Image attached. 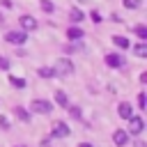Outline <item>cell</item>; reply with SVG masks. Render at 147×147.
I'll return each instance as SVG.
<instances>
[{
	"label": "cell",
	"instance_id": "obj_15",
	"mask_svg": "<svg viewBox=\"0 0 147 147\" xmlns=\"http://www.w3.org/2000/svg\"><path fill=\"white\" fill-rule=\"evenodd\" d=\"M67 37H69L71 41H80V39H83V30L76 28V25H71V28L67 30Z\"/></svg>",
	"mask_w": 147,
	"mask_h": 147
},
{
	"label": "cell",
	"instance_id": "obj_9",
	"mask_svg": "<svg viewBox=\"0 0 147 147\" xmlns=\"http://www.w3.org/2000/svg\"><path fill=\"white\" fill-rule=\"evenodd\" d=\"M14 117H16L18 122H23V124L32 122V113H30L28 108H23V106H14Z\"/></svg>",
	"mask_w": 147,
	"mask_h": 147
},
{
	"label": "cell",
	"instance_id": "obj_16",
	"mask_svg": "<svg viewBox=\"0 0 147 147\" xmlns=\"http://www.w3.org/2000/svg\"><path fill=\"white\" fill-rule=\"evenodd\" d=\"M37 76L39 78H55V69L53 67H39L37 69Z\"/></svg>",
	"mask_w": 147,
	"mask_h": 147
},
{
	"label": "cell",
	"instance_id": "obj_19",
	"mask_svg": "<svg viewBox=\"0 0 147 147\" xmlns=\"http://www.w3.org/2000/svg\"><path fill=\"white\" fill-rule=\"evenodd\" d=\"M41 9H44L46 14H53V11H55V5H53L51 0H41Z\"/></svg>",
	"mask_w": 147,
	"mask_h": 147
},
{
	"label": "cell",
	"instance_id": "obj_17",
	"mask_svg": "<svg viewBox=\"0 0 147 147\" xmlns=\"http://www.w3.org/2000/svg\"><path fill=\"white\" fill-rule=\"evenodd\" d=\"M9 85L16 87V90H23L28 83H25V78H21V76H9Z\"/></svg>",
	"mask_w": 147,
	"mask_h": 147
},
{
	"label": "cell",
	"instance_id": "obj_28",
	"mask_svg": "<svg viewBox=\"0 0 147 147\" xmlns=\"http://www.w3.org/2000/svg\"><path fill=\"white\" fill-rule=\"evenodd\" d=\"M76 147H94V145H92V142H78Z\"/></svg>",
	"mask_w": 147,
	"mask_h": 147
},
{
	"label": "cell",
	"instance_id": "obj_24",
	"mask_svg": "<svg viewBox=\"0 0 147 147\" xmlns=\"http://www.w3.org/2000/svg\"><path fill=\"white\" fill-rule=\"evenodd\" d=\"M9 67H11L9 60H7L5 55H0V71H9Z\"/></svg>",
	"mask_w": 147,
	"mask_h": 147
},
{
	"label": "cell",
	"instance_id": "obj_10",
	"mask_svg": "<svg viewBox=\"0 0 147 147\" xmlns=\"http://www.w3.org/2000/svg\"><path fill=\"white\" fill-rule=\"evenodd\" d=\"M117 115H119L122 119H129V117L133 115V106H131L129 101H119V103H117Z\"/></svg>",
	"mask_w": 147,
	"mask_h": 147
},
{
	"label": "cell",
	"instance_id": "obj_26",
	"mask_svg": "<svg viewBox=\"0 0 147 147\" xmlns=\"http://www.w3.org/2000/svg\"><path fill=\"white\" fill-rule=\"evenodd\" d=\"M133 147H147V142H145V140H140V138L136 136V140H133Z\"/></svg>",
	"mask_w": 147,
	"mask_h": 147
},
{
	"label": "cell",
	"instance_id": "obj_14",
	"mask_svg": "<svg viewBox=\"0 0 147 147\" xmlns=\"http://www.w3.org/2000/svg\"><path fill=\"white\" fill-rule=\"evenodd\" d=\"M131 48H133V53H136V57H147V44H145V39H140L136 46L131 44Z\"/></svg>",
	"mask_w": 147,
	"mask_h": 147
},
{
	"label": "cell",
	"instance_id": "obj_20",
	"mask_svg": "<svg viewBox=\"0 0 147 147\" xmlns=\"http://www.w3.org/2000/svg\"><path fill=\"white\" fill-rule=\"evenodd\" d=\"M0 129H2V131H9V129H11V122H9L7 115H0Z\"/></svg>",
	"mask_w": 147,
	"mask_h": 147
},
{
	"label": "cell",
	"instance_id": "obj_23",
	"mask_svg": "<svg viewBox=\"0 0 147 147\" xmlns=\"http://www.w3.org/2000/svg\"><path fill=\"white\" fill-rule=\"evenodd\" d=\"M145 106H147V96H145V92H140V94H138V108L145 110Z\"/></svg>",
	"mask_w": 147,
	"mask_h": 147
},
{
	"label": "cell",
	"instance_id": "obj_2",
	"mask_svg": "<svg viewBox=\"0 0 147 147\" xmlns=\"http://www.w3.org/2000/svg\"><path fill=\"white\" fill-rule=\"evenodd\" d=\"M142 131H145V119H142V115H136V113H133V115L126 119V133L136 138V136H140Z\"/></svg>",
	"mask_w": 147,
	"mask_h": 147
},
{
	"label": "cell",
	"instance_id": "obj_29",
	"mask_svg": "<svg viewBox=\"0 0 147 147\" xmlns=\"http://www.w3.org/2000/svg\"><path fill=\"white\" fill-rule=\"evenodd\" d=\"M14 147H28V145H14Z\"/></svg>",
	"mask_w": 147,
	"mask_h": 147
},
{
	"label": "cell",
	"instance_id": "obj_22",
	"mask_svg": "<svg viewBox=\"0 0 147 147\" xmlns=\"http://www.w3.org/2000/svg\"><path fill=\"white\" fill-rule=\"evenodd\" d=\"M122 2H124L126 9H138L140 7V0H122Z\"/></svg>",
	"mask_w": 147,
	"mask_h": 147
},
{
	"label": "cell",
	"instance_id": "obj_21",
	"mask_svg": "<svg viewBox=\"0 0 147 147\" xmlns=\"http://www.w3.org/2000/svg\"><path fill=\"white\" fill-rule=\"evenodd\" d=\"M133 32H136L140 39H147V28H145V25H136V28H133Z\"/></svg>",
	"mask_w": 147,
	"mask_h": 147
},
{
	"label": "cell",
	"instance_id": "obj_25",
	"mask_svg": "<svg viewBox=\"0 0 147 147\" xmlns=\"http://www.w3.org/2000/svg\"><path fill=\"white\" fill-rule=\"evenodd\" d=\"M39 147H53V138H51V136H46V138H41V142H39Z\"/></svg>",
	"mask_w": 147,
	"mask_h": 147
},
{
	"label": "cell",
	"instance_id": "obj_5",
	"mask_svg": "<svg viewBox=\"0 0 147 147\" xmlns=\"http://www.w3.org/2000/svg\"><path fill=\"white\" fill-rule=\"evenodd\" d=\"M5 41L7 44H14V46H23L28 41V32L25 30H9L5 34Z\"/></svg>",
	"mask_w": 147,
	"mask_h": 147
},
{
	"label": "cell",
	"instance_id": "obj_6",
	"mask_svg": "<svg viewBox=\"0 0 147 147\" xmlns=\"http://www.w3.org/2000/svg\"><path fill=\"white\" fill-rule=\"evenodd\" d=\"M129 140H131V136L126 133V129H115L113 131V145L115 147H126Z\"/></svg>",
	"mask_w": 147,
	"mask_h": 147
},
{
	"label": "cell",
	"instance_id": "obj_13",
	"mask_svg": "<svg viewBox=\"0 0 147 147\" xmlns=\"http://www.w3.org/2000/svg\"><path fill=\"white\" fill-rule=\"evenodd\" d=\"M113 44H115L117 48H122V51H129V48H131V41H129L126 37H122V34H115V37H113Z\"/></svg>",
	"mask_w": 147,
	"mask_h": 147
},
{
	"label": "cell",
	"instance_id": "obj_7",
	"mask_svg": "<svg viewBox=\"0 0 147 147\" xmlns=\"http://www.w3.org/2000/svg\"><path fill=\"white\" fill-rule=\"evenodd\" d=\"M106 64H108L110 69H122V67L126 64V60H124L119 53H108V55H106Z\"/></svg>",
	"mask_w": 147,
	"mask_h": 147
},
{
	"label": "cell",
	"instance_id": "obj_11",
	"mask_svg": "<svg viewBox=\"0 0 147 147\" xmlns=\"http://www.w3.org/2000/svg\"><path fill=\"white\" fill-rule=\"evenodd\" d=\"M53 101H55L57 106H62V108H67V106H69V96H67V92H64V90H55Z\"/></svg>",
	"mask_w": 147,
	"mask_h": 147
},
{
	"label": "cell",
	"instance_id": "obj_4",
	"mask_svg": "<svg viewBox=\"0 0 147 147\" xmlns=\"http://www.w3.org/2000/svg\"><path fill=\"white\" fill-rule=\"evenodd\" d=\"M53 69H55V76H71L74 74V62L69 60V57H60V60H55V64H53Z\"/></svg>",
	"mask_w": 147,
	"mask_h": 147
},
{
	"label": "cell",
	"instance_id": "obj_27",
	"mask_svg": "<svg viewBox=\"0 0 147 147\" xmlns=\"http://www.w3.org/2000/svg\"><path fill=\"white\" fill-rule=\"evenodd\" d=\"M0 5H2V7H7V9H11V0H0Z\"/></svg>",
	"mask_w": 147,
	"mask_h": 147
},
{
	"label": "cell",
	"instance_id": "obj_18",
	"mask_svg": "<svg viewBox=\"0 0 147 147\" xmlns=\"http://www.w3.org/2000/svg\"><path fill=\"white\" fill-rule=\"evenodd\" d=\"M69 18H71V23H80L83 21V11L80 9H71L69 11Z\"/></svg>",
	"mask_w": 147,
	"mask_h": 147
},
{
	"label": "cell",
	"instance_id": "obj_12",
	"mask_svg": "<svg viewBox=\"0 0 147 147\" xmlns=\"http://www.w3.org/2000/svg\"><path fill=\"white\" fill-rule=\"evenodd\" d=\"M67 113H69V117L71 119H76V122H83V108L80 106H67Z\"/></svg>",
	"mask_w": 147,
	"mask_h": 147
},
{
	"label": "cell",
	"instance_id": "obj_1",
	"mask_svg": "<svg viewBox=\"0 0 147 147\" xmlns=\"http://www.w3.org/2000/svg\"><path fill=\"white\" fill-rule=\"evenodd\" d=\"M28 110H30L32 115H51V113H53V101H46V99H32Z\"/></svg>",
	"mask_w": 147,
	"mask_h": 147
},
{
	"label": "cell",
	"instance_id": "obj_8",
	"mask_svg": "<svg viewBox=\"0 0 147 147\" xmlns=\"http://www.w3.org/2000/svg\"><path fill=\"white\" fill-rule=\"evenodd\" d=\"M18 25H21V30H25V32H32V30H37V18H32V16L23 14V16L18 18Z\"/></svg>",
	"mask_w": 147,
	"mask_h": 147
},
{
	"label": "cell",
	"instance_id": "obj_3",
	"mask_svg": "<svg viewBox=\"0 0 147 147\" xmlns=\"http://www.w3.org/2000/svg\"><path fill=\"white\" fill-rule=\"evenodd\" d=\"M69 136H71L69 124H67L64 119H55V122H53V126H51V138H53V140H57V138H69Z\"/></svg>",
	"mask_w": 147,
	"mask_h": 147
}]
</instances>
